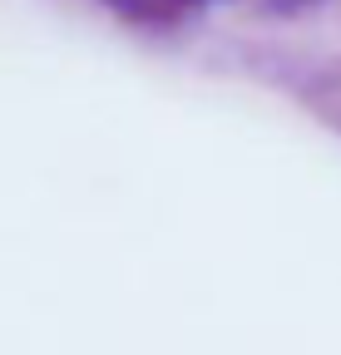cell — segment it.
Wrapping results in <instances>:
<instances>
[{"instance_id":"obj_1","label":"cell","mask_w":341,"mask_h":355,"mask_svg":"<svg viewBox=\"0 0 341 355\" xmlns=\"http://www.w3.org/2000/svg\"><path fill=\"white\" fill-rule=\"evenodd\" d=\"M99 10L129 20V25H144V30H178L188 20H203L208 10L218 6H238V10H258V15H307L317 10L322 0H94Z\"/></svg>"}]
</instances>
